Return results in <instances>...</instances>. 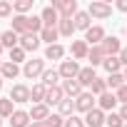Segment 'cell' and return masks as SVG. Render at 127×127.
<instances>
[{"instance_id": "1", "label": "cell", "mask_w": 127, "mask_h": 127, "mask_svg": "<svg viewBox=\"0 0 127 127\" xmlns=\"http://www.w3.org/2000/svg\"><path fill=\"white\" fill-rule=\"evenodd\" d=\"M90 18H97V20H107L112 15V5L110 3H102V0H92L90 8H87Z\"/></svg>"}, {"instance_id": "2", "label": "cell", "mask_w": 127, "mask_h": 127, "mask_svg": "<svg viewBox=\"0 0 127 127\" xmlns=\"http://www.w3.org/2000/svg\"><path fill=\"white\" fill-rule=\"evenodd\" d=\"M52 8L60 13V18H75L77 15V3L75 0H52Z\"/></svg>"}, {"instance_id": "3", "label": "cell", "mask_w": 127, "mask_h": 127, "mask_svg": "<svg viewBox=\"0 0 127 127\" xmlns=\"http://www.w3.org/2000/svg\"><path fill=\"white\" fill-rule=\"evenodd\" d=\"M80 65H77V60H62L60 62V77L62 80H77L80 75Z\"/></svg>"}, {"instance_id": "4", "label": "cell", "mask_w": 127, "mask_h": 127, "mask_svg": "<svg viewBox=\"0 0 127 127\" xmlns=\"http://www.w3.org/2000/svg\"><path fill=\"white\" fill-rule=\"evenodd\" d=\"M45 72V60H28L25 67H23V75L28 80H35V77H42Z\"/></svg>"}, {"instance_id": "5", "label": "cell", "mask_w": 127, "mask_h": 127, "mask_svg": "<svg viewBox=\"0 0 127 127\" xmlns=\"http://www.w3.org/2000/svg\"><path fill=\"white\" fill-rule=\"evenodd\" d=\"M75 110L77 112H92L95 110V97H92V92H82L77 100H75Z\"/></svg>"}, {"instance_id": "6", "label": "cell", "mask_w": 127, "mask_h": 127, "mask_svg": "<svg viewBox=\"0 0 127 127\" xmlns=\"http://www.w3.org/2000/svg\"><path fill=\"white\" fill-rule=\"evenodd\" d=\"M105 37H107V35H105V30H102L100 25H92V28L85 32V42H87V45H92V47H95V45H102V40H105Z\"/></svg>"}, {"instance_id": "7", "label": "cell", "mask_w": 127, "mask_h": 127, "mask_svg": "<svg viewBox=\"0 0 127 127\" xmlns=\"http://www.w3.org/2000/svg\"><path fill=\"white\" fill-rule=\"evenodd\" d=\"M10 100L18 102V105L30 102V87H28V85H13V90H10Z\"/></svg>"}, {"instance_id": "8", "label": "cell", "mask_w": 127, "mask_h": 127, "mask_svg": "<svg viewBox=\"0 0 127 127\" xmlns=\"http://www.w3.org/2000/svg\"><path fill=\"white\" fill-rule=\"evenodd\" d=\"M40 18H42V25H45V28H55V25H60V13H57L52 5H47V8L40 13Z\"/></svg>"}, {"instance_id": "9", "label": "cell", "mask_w": 127, "mask_h": 127, "mask_svg": "<svg viewBox=\"0 0 127 127\" xmlns=\"http://www.w3.org/2000/svg\"><path fill=\"white\" fill-rule=\"evenodd\" d=\"M105 120H107V115H105L100 107H95L92 112H87V115H85V125H87V127H102V125H105Z\"/></svg>"}, {"instance_id": "10", "label": "cell", "mask_w": 127, "mask_h": 127, "mask_svg": "<svg viewBox=\"0 0 127 127\" xmlns=\"http://www.w3.org/2000/svg\"><path fill=\"white\" fill-rule=\"evenodd\" d=\"M62 92H65V97L77 100V97L82 95V85H80L77 80H62Z\"/></svg>"}, {"instance_id": "11", "label": "cell", "mask_w": 127, "mask_h": 127, "mask_svg": "<svg viewBox=\"0 0 127 127\" xmlns=\"http://www.w3.org/2000/svg\"><path fill=\"white\" fill-rule=\"evenodd\" d=\"M102 50H105L107 57H117L120 50H122V45H120V40L112 35V37H105V40H102Z\"/></svg>"}, {"instance_id": "12", "label": "cell", "mask_w": 127, "mask_h": 127, "mask_svg": "<svg viewBox=\"0 0 127 127\" xmlns=\"http://www.w3.org/2000/svg\"><path fill=\"white\" fill-rule=\"evenodd\" d=\"M70 52H72V60H85V57L90 55V45H87L85 40H75V42L70 45Z\"/></svg>"}, {"instance_id": "13", "label": "cell", "mask_w": 127, "mask_h": 127, "mask_svg": "<svg viewBox=\"0 0 127 127\" xmlns=\"http://www.w3.org/2000/svg\"><path fill=\"white\" fill-rule=\"evenodd\" d=\"M28 23H30V18H28V15H15V18H13V28H10V30H13V32H18V35L23 37V35H28V32H30Z\"/></svg>"}, {"instance_id": "14", "label": "cell", "mask_w": 127, "mask_h": 127, "mask_svg": "<svg viewBox=\"0 0 127 127\" xmlns=\"http://www.w3.org/2000/svg\"><path fill=\"white\" fill-rule=\"evenodd\" d=\"M20 47H23L25 52H35V50L40 47V35H32V32L23 35V37H20Z\"/></svg>"}, {"instance_id": "15", "label": "cell", "mask_w": 127, "mask_h": 127, "mask_svg": "<svg viewBox=\"0 0 127 127\" xmlns=\"http://www.w3.org/2000/svg\"><path fill=\"white\" fill-rule=\"evenodd\" d=\"M47 117H50V107H47L45 102L32 105V110H30V120H32V122H45Z\"/></svg>"}, {"instance_id": "16", "label": "cell", "mask_w": 127, "mask_h": 127, "mask_svg": "<svg viewBox=\"0 0 127 127\" xmlns=\"http://www.w3.org/2000/svg\"><path fill=\"white\" fill-rule=\"evenodd\" d=\"M62 100H65V92H62V87H47V95H45V105H60Z\"/></svg>"}, {"instance_id": "17", "label": "cell", "mask_w": 127, "mask_h": 127, "mask_svg": "<svg viewBox=\"0 0 127 127\" xmlns=\"http://www.w3.org/2000/svg\"><path fill=\"white\" fill-rule=\"evenodd\" d=\"M115 105H117V95H115V92H105V95L97 97V107H100L102 112H110Z\"/></svg>"}, {"instance_id": "18", "label": "cell", "mask_w": 127, "mask_h": 127, "mask_svg": "<svg viewBox=\"0 0 127 127\" xmlns=\"http://www.w3.org/2000/svg\"><path fill=\"white\" fill-rule=\"evenodd\" d=\"M18 75H20V67L15 65V62L5 60V62H3V67H0V77H3V80H15Z\"/></svg>"}, {"instance_id": "19", "label": "cell", "mask_w": 127, "mask_h": 127, "mask_svg": "<svg viewBox=\"0 0 127 127\" xmlns=\"http://www.w3.org/2000/svg\"><path fill=\"white\" fill-rule=\"evenodd\" d=\"M105 50H102V45H95V47H90V55H87V60H90V67H97V65H102L105 62Z\"/></svg>"}, {"instance_id": "20", "label": "cell", "mask_w": 127, "mask_h": 127, "mask_svg": "<svg viewBox=\"0 0 127 127\" xmlns=\"http://www.w3.org/2000/svg\"><path fill=\"white\" fill-rule=\"evenodd\" d=\"M0 42H3V47L13 50V47H18V45H20V35H18V32H13V30H5V32H0Z\"/></svg>"}, {"instance_id": "21", "label": "cell", "mask_w": 127, "mask_h": 127, "mask_svg": "<svg viewBox=\"0 0 127 127\" xmlns=\"http://www.w3.org/2000/svg\"><path fill=\"white\" fill-rule=\"evenodd\" d=\"M97 80V75H95V67H82L80 70V75H77V82L82 85V87H92V82Z\"/></svg>"}, {"instance_id": "22", "label": "cell", "mask_w": 127, "mask_h": 127, "mask_svg": "<svg viewBox=\"0 0 127 127\" xmlns=\"http://www.w3.org/2000/svg\"><path fill=\"white\" fill-rule=\"evenodd\" d=\"M30 112H23V110H15L13 117H10V125L13 127H30Z\"/></svg>"}, {"instance_id": "23", "label": "cell", "mask_w": 127, "mask_h": 127, "mask_svg": "<svg viewBox=\"0 0 127 127\" xmlns=\"http://www.w3.org/2000/svg\"><path fill=\"white\" fill-rule=\"evenodd\" d=\"M77 28H75V20H70V18H60V25H57V32L62 35V37H72V32H75Z\"/></svg>"}, {"instance_id": "24", "label": "cell", "mask_w": 127, "mask_h": 127, "mask_svg": "<svg viewBox=\"0 0 127 127\" xmlns=\"http://www.w3.org/2000/svg\"><path fill=\"white\" fill-rule=\"evenodd\" d=\"M72 20H75V28H77V30H85V32H87V30L92 28V25H90V13H87V10H77V15H75Z\"/></svg>"}, {"instance_id": "25", "label": "cell", "mask_w": 127, "mask_h": 127, "mask_svg": "<svg viewBox=\"0 0 127 127\" xmlns=\"http://www.w3.org/2000/svg\"><path fill=\"white\" fill-rule=\"evenodd\" d=\"M45 95H47V87H45L42 82H37V85H32V90H30V100H32L35 105H40V102H45Z\"/></svg>"}, {"instance_id": "26", "label": "cell", "mask_w": 127, "mask_h": 127, "mask_svg": "<svg viewBox=\"0 0 127 127\" xmlns=\"http://www.w3.org/2000/svg\"><path fill=\"white\" fill-rule=\"evenodd\" d=\"M57 107H60V117L67 120V117H72V112H75V100H72V97H65Z\"/></svg>"}, {"instance_id": "27", "label": "cell", "mask_w": 127, "mask_h": 127, "mask_svg": "<svg viewBox=\"0 0 127 127\" xmlns=\"http://www.w3.org/2000/svg\"><path fill=\"white\" fill-rule=\"evenodd\" d=\"M62 55H65V47L60 42L57 45H47V50H45V60H62Z\"/></svg>"}, {"instance_id": "28", "label": "cell", "mask_w": 127, "mask_h": 127, "mask_svg": "<svg viewBox=\"0 0 127 127\" xmlns=\"http://www.w3.org/2000/svg\"><path fill=\"white\" fill-rule=\"evenodd\" d=\"M57 37H60L57 28H42V32H40V40H45L47 45H57Z\"/></svg>"}, {"instance_id": "29", "label": "cell", "mask_w": 127, "mask_h": 127, "mask_svg": "<svg viewBox=\"0 0 127 127\" xmlns=\"http://www.w3.org/2000/svg\"><path fill=\"white\" fill-rule=\"evenodd\" d=\"M57 80H60V70H45L42 72V85L45 87H57Z\"/></svg>"}, {"instance_id": "30", "label": "cell", "mask_w": 127, "mask_h": 127, "mask_svg": "<svg viewBox=\"0 0 127 127\" xmlns=\"http://www.w3.org/2000/svg\"><path fill=\"white\" fill-rule=\"evenodd\" d=\"M102 67L110 72V75H115V72H120V67H122V62H120V57H105V62H102Z\"/></svg>"}, {"instance_id": "31", "label": "cell", "mask_w": 127, "mask_h": 127, "mask_svg": "<svg viewBox=\"0 0 127 127\" xmlns=\"http://www.w3.org/2000/svg\"><path fill=\"white\" fill-rule=\"evenodd\" d=\"M13 105H15V102H13L10 97L0 100V117H3V120H5V117H8V120L13 117V112H15V110H13Z\"/></svg>"}, {"instance_id": "32", "label": "cell", "mask_w": 127, "mask_h": 127, "mask_svg": "<svg viewBox=\"0 0 127 127\" xmlns=\"http://www.w3.org/2000/svg\"><path fill=\"white\" fill-rule=\"evenodd\" d=\"M122 85H127V82H125V75H122V72H115V75H110V77H107V87H112L115 92H117V90H120Z\"/></svg>"}, {"instance_id": "33", "label": "cell", "mask_w": 127, "mask_h": 127, "mask_svg": "<svg viewBox=\"0 0 127 127\" xmlns=\"http://www.w3.org/2000/svg\"><path fill=\"white\" fill-rule=\"evenodd\" d=\"M13 10H15L18 15H25L28 10H32V0H15V3H13Z\"/></svg>"}, {"instance_id": "34", "label": "cell", "mask_w": 127, "mask_h": 127, "mask_svg": "<svg viewBox=\"0 0 127 127\" xmlns=\"http://www.w3.org/2000/svg\"><path fill=\"white\" fill-rule=\"evenodd\" d=\"M10 62H15V65H20V62H28V60H25V50H23L20 45L10 50Z\"/></svg>"}, {"instance_id": "35", "label": "cell", "mask_w": 127, "mask_h": 127, "mask_svg": "<svg viewBox=\"0 0 127 127\" xmlns=\"http://www.w3.org/2000/svg\"><path fill=\"white\" fill-rule=\"evenodd\" d=\"M105 125L107 127H125V120L120 117V112H110L107 120H105Z\"/></svg>"}, {"instance_id": "36", "label": "cell", "mask_w": 127, "mask_h": 127, "mask_svg": "<svg viewBox=\"0 0 127 127\" xmlns=\"http://www.w3.org/2000/svg\"><path fill=\"white\" fill-rule=\"evenodd\" d=\"M105 92H107V80H100V77H97V80L92 82V95L100 97V95H105Z\"/></svg>"}, {"instance_id": "37", "label": "cell", "mask_w": 127, "mask_h": 127, "mask_svg": "<svg viewBox=\"0 0 127 127\" xmlns=\"http://www.w3.org/2000/svg\"><path fill=\"white\" fill-rule=\"evenodd\" d=\"M45 127H65V117H60V115H50L45 120Z\"/></svg>"}, {"instance_id": "38", "label": "cell", "mask_w": 127, "mask_h": 127, "mask_svg": "<svg viewBox=\"0 0 127 127\" xmlns=\"http://www.w3.org/2000/svg\"><path fill=\"white\" fill-rule=\"evenodd\" d=\"M13 13V3H8V0H0V18H8Z\"/></svg>"}, {"instance_id": "39", "label": "cell", "mask_w": 127, "mask_h": 127, "mask_svg": "<svg viewBox=\"0 0 127 127\" xmlns=\"http://www.w3.org/2000/svg\"><path fill=\"white\" fill-rule=\"evenodd\" d=\"M65 127H85V120H80V117H75V115H72V117H67V120H65Z\"/></svg>"}, {"instance_id": "40", "label": "cell", "mask_w": 127, "mask_h": 127, "mask_svg": "<svg viewBox=\"0 0 127 127\" xmlns=\"http://www.w3.org/2000/svg\"><path fill=\"white\" fill-rule=\"evenodd\" d=\"M115 95H117V102H122V105H127V85H122V87H120V90H117Z\"/></svg>"}, {"instance_id": "41", "label": "cell", "mask_w": 127, "mask_h": 127, "mask_svg": "<svg viewBox=\"0 0 127 127\" xmlns=\"http://www.w3.org/2000/svg\"><path fill=\"white\" fill-rule=\"evenodd\" d=\"M117 57H120V62H122V65H125V67H127V47H122V50H120V55H117Z\"/></svg>"}, {"instance_id": "42", "label": "cell", "mask_w": 127, "mask_h": 127, "mask_svg": "<svg viewBox=\"0 0 127 127\" xmlns=\"http://www.w3.org/2000/svg\"><path fill=\"white\" fill-rule=\"evenodd\" d=\"M117 10L120 13H127V0H117Z\"/></svg>"}, {"instance_id": "43", "label": "cell", "mask_w": 127, "mask_h": 127, "mask_svg": "<svg viewBox=\"0 0 127 127\" xmlns=\"http://www.w3.org/2000/svg\"><path fill=\"white\" fill-rule=\"evenodd\" d=\"M120 117L127 122V105H122V110H120Z\"/></svg>"}, {"instance_id": "44", "label": "cell", "mask_w": 127, "mask_h": 127, "mask_svg": "<svg viewBox=\"0 0 127 127\" xmlns=\"http://www.w3.org/2000/svg\"><path fill=\"white\" fill-rule=\"evenodd\" d=\"M122 75H125V82H127V67H125V72H122Z\"/></svg>"}, {"instance_id": "45", "label": "cell", "mask_w": 127, "mask_h": 127, "mask_svg": "<svg viewBox=\"0 0 127 127\" xmlns=\"http://www.w3.org/2000/svg\"><path fill=\"white\" fill-rule=\"evenodd\" d=\"M3 50H5V47H3V42H0V55H3Z\"/></svg>"}, {"instance_id": "46", "label": "cell", "mask_w": 127, "mask_h": 127, "mask_svg": "<svg viewBox=\"0 0 127 127\" xmlns=\"http://www.w3.org/2000/svg\"><path fill=\"white\" fill-rule=\"evenodd\" d=\"M0 90H3V77H0Z\"/></svg>"}, {"instance_id": "47", "label": "cell", "mask_w": 127, "mask_h": 127, "mask_svg": "<svg viewBox=\"0 0 127 127\" xmlns=\"http://www.w3.org/2000/svg\"><path fill=\"white\" fill-rule=\"evenodd\" d=\"M0 127H3V117H0Z\"/></svg>"}, {"instance_id": "48", "label": "cell", "mask_w": 127, "mask_h": 127, "mask_svg": "<svg viewBox=\"0 0 127 127\" xmlns=\"http://www.w3.org/2000/svg\"><path fill=\"white\" fill-rule=\"evenodd\" d=\"M0 67H3V60H0Z\"/></svg>"}, {"instance_id": "49", "label": "cell", "mask_w": 127, "mask_h": 127, "mask_svg": "<svg viewBox=\"0 0 127 127\" xmlns=\"http://www.w3.org/2000/svg\"><path fill=\"white\" fill-rule=\"evenodd\" d=\"M125 127H127V122H125Z\"/></svg>"}]
</instances>
